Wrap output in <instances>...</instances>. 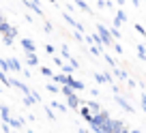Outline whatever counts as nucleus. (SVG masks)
<instances>
[{"instance_id": "obj_1", "label": "nucleus", "mask_w": 146, "mask_h": 133, "mask_svg": "<svg viewBox=\"0 0 146 133\" xmlns=\"http://www.w3.org/2000/svg\"><path fill=\"white\" fill-rule=\"evenodd\" d=\"M97 32H99L97 37L101 39V43H103V45H112V34H110V30H108V28L97 26Z\"/></svg>"}, {"instance_id": "obj_2", "label": "nucleus", "mask_w": 146, "mask_h": 133, "mask_svg": "<svg viewBox=\"0 0 146 133\" xmlns=\"http://www.w3.org/2000/svg\"><path fill=\"white\" fill-rule=\"evenodd\" d=\"M22 47L26 54H36V43L32 39H22Z\"/></svg>"}, {"instance_id": "obj_3", "label": "nucleus", "mask_w": 146, "mask_h": 133, "mask_svg": "<svg viewBox=\"0 0 146 133\" xmlns=\"http://www.w3.org/2000/svg\"><path fill=\"white\" fill-rule=\"evenodd\" d=\"M22 5L26 7L28 11H35L36 15H43V11H41V5H35V2H30V0H22Z\"/></svg>"}, {"instance_id": "obj_4", "label": "nucleus", "mask_w": 146, "mask_h": 133, "mask_svg": "<svg viewBox=\"0 0 146 133\" xmlns=\"http://www.w3.org/2000/svg\"><path fill=\"white\" fill-rule=\"evenodd\" d=\"M67 105L73 107V110H78V107H80V97H78V92H73L71 97H67Z\"/></svg>"}, {"instance_id": "obj_5", "label": "nucleus", "mask_w": 146, "mask_h": 133, "mask_svg": "<svg viewBox=\"0 0 146 133\" xmlns=\"http://www.w3.org/2000/svg\"><path fill=\"white\" fill-rule=\"evenodd\" d=\"M9 86H15V88H19V90H22L24 95H28V92H30V88H28L26 84H22L19 79H9Z\"/></svg>"}, {"instance_id": "obj_6", "label": "nucleus", "mask_w": 146, "mask_h": 133, "mask_svg": "<svg viewBox=\"0 0 146 133\" xmlns=\"http://www.w3.org/2000/svg\"><path fill=\"white\" fill-rule=\"evenodd\" d=\"M0 116H2V120H5V124H7L9 118H11V110L7 105H0Z\"/></svg>"}, {"instance_id": "obj_7", "label": "nucleus", "mask_w": 146, "mask_h": 133, "mask_svg": "<svg viewBox=\"0 0 146 133\" xmlns=\"http://www.w3.org/2000/svg\"><path fill=\"white\" fill-rule=\"evenodd\" d=\"M9 60V67H11V71H22V62H19L17 58H7Z\"/></svg>"}, {"instance_id": "obj_8", "label": "nucleus", "mask_w": 146, "mask_h": 133, "mask_svg": "<svg viewBox=\"0 0 146 133\" xmlns=\"http://www.w3.org/2000/svg\"><path fill=\"white\" fill-rule=\"evenodd\" d=\"M7 124H11L13 129H19V127H24V120L22 118H9V122Z\"/></svg>"}, {"instance_id": "obj_9", "label": "nucleus", "mask_w": 146, "mask_h": 133, "mask_svg": "<svg viewBox=\"0 0 146 133\" xmlns=\"http://www.w3.org/2000/svg\"><path fill=\"white\" fill-rule=\"evenodd\" d=\"M35 97H32V92H28V95H24V105H35Z\"/></svg>"}, {"instance_id": "obj_10", "label": "nucleus", "mask_w": 146, "mask_h": 133, "mask_svg": "<svg viewBox=\"0 0 146 133\" xmlns=\"http://www.w3.org/2000/svg\"><path fill=\"white\" fill-rule=\"evenodd\" d=\"M36 64H39L36 54H28V67H36Z\"/></svg>"}, {"instance_id": "obj_11", "label": "nucleus", "mask_w": 146, "mask_h": 133, "mask_svg": "<svg viewBox=\"0 0 146 133\" xmlns=\"http://www.w3.org/2000/svg\"><path fill=\"white\" fill-rule=\"evenodd\" d=\"M0 71H5V73H7V71H11L9 60H7V58H0Z\"/></svg>"}, {"instance_id": "obj_12", "label": "nucleus", "mask_w": 146, "mask_h": 133, "mask_svg": "<svg viewBox=\"0 0 146 133\" xmlns=\"http://www.w3.org/2000/svg\"><path fill=\"white\" fill-rule=\"evenodd\" d=\"M9 28H11V24L7 22V19H5V22H0V34H7V32H9Z\"/></svg>"}, {"instance_id": "obj_13", "label": "nucleus", "mask_w": 146, "mask_h": 133, "mask_svg": "<svg viewBox=\"0 0 146 133\" xmlns=\"http://www.w3.org/2000/svg\"><path fill=\"white\" fill-rule=\"evenodd\" d=\"M80 114H82V116H84V118H86V120H90V116H92V112H90V110H88V107H86V105H84V107H80Z\"/></svg>"}, {"instance_id": "obj_14", "label": "nucleus", "mask_w": 146, "mask_h": 133, "mask_svg": "<svg viewBox=\"0 0 146 133\" xmlns=\"http://www.w3.org/2000/svg\"><path fill=\"white\" fill-rule=\"evenodd\" d=\"M95 79L97 82H112V77H110V75H103V73H97Z\"/></svg>"}, {"instance_id": "obj_15", "label": "nucleus", "mask_w": 146, "mask_h": 133, "mask_svg": "<svg viewBox=\"0 0 146 133\" xmlns=\"http://www.w3.org/2000/svg\"><path fill=\"white\" fill-rule=\"evenodd\" d=\"M39 71H41V75H45V77H52V75H54L50 67H39Z\"/></svg>"}, {"instance_id": "obj_16", "label": "nucleus", "mask_w": 146, "mask_h": 133, "mask_svg": "<svg viewBox=\"0 0 146 133\" xmlns=\"http://www.w3.org/2000/svg\"><path fill=\"white\" fill-rule=\"evenodd\" d=\"M62 17H64V22H67V24H71V26H75V28H78V22H75V19H73V17H71L69 13H64Z\"/></svg>"}, {"instance_id": "obj_17", "label": "nucleus", "mask_w": 146, "mask_h": 133, "mask_svg": "<svg viewBox=\"0 0 146 133\" xmlns=\"http://www.w3.org/2000/svg\"><path fill=\"white\" fill-rule=\"evenodd\" d=\"M2 41H5V45H9V47H11V45H13V41H15V39L11 37V34H2Z\"/></svg>"}, {"instance_id": "obj_18", "label": "nucleus", "mask_w": 146, "mask_h": 133, "mask_svg": "<svg viewBox=\"0 0 146 133\" xmlns=\"http://www.w3.org/2000/svg\"><path fill=\"white\" fill-rule=\"evenodd\" d=\"M86 107H88V110L92 112V114H97V112H99V105H97L95 101H88V105H86Z\"/></svg>"}, {"instance_id": "obj_19", "label": "nucleus", "mask_w": 146, "mask_h": 133, "mask_svg": "<svg viewBox=\"0 0 146 133\" xmlns=\"http://www.w3.org/2000/svg\"><path fill=\"white\" fill-rule=\"evenodd\" d=\"M52 107H54V110H60V112H67V105H62V103H58V101L52 103Z\"/></svg>"}, {"instance_id": "obj_20", "label": "nucleus", "mask_w": 146, "mask_h": 133, "mask_svg": "<svg viewBox=\"0 0 146 133\" xmlns=\"http://www.w3.org/2000/svg\"><path fill=\"white\" fill-rule=\"evenodd\" d=\"M60 69H62V73H69V75H71L73 71H75V69H73V67H71V64H62Z\"/></svg>"}, {"instance_id": "obj_21", "label": "nucleus", "mask_w": 146, "mask_h": 133, "mask_svg": "<svg viewBox=\"0 0 146 133\" xmlns=\"http://www.w3.org/2000/svg\"><path fill=\"white\" fill-rule=\"evenodd\" d=\"M60 90H62V95H64V97H71L73 92H75V90H71V88H69V86H62V88H60Z\"/></svg>"}, {"instance_id": "obj_22", "label": "nucleus", "mask_w": 146, "mask_h": 133, "mask_svg": "<svg viewBox=\"0 0 146 133\" xmlns=\"http://www.w3.org/2000/svg\"><path fill=\"white\" fill-rule=\"evenodd\" d=\"M75 5H78L80 9H84V11H90V9H88V5L84 2V0H75Z\"/></svg>"}, {"instance_id": "obj_23", "label": "nucleus", "mask_w": 146, "mask_h": 133, "mask_svg": "<svg viewBox=\"0 0 146 133\" xmlns=\"http://www.w3.org/2000/svg\"><path fill=\"white\" fill-rule=\"evenodd\" d=\"M45 114H47V118H50V120H56V116H54V112H52V107H45Z\"/></svg>"}, {"instance_id": "obj_24", "label": "nucleus", "mask_w": 146, "mask_h": 133, "mask_svg": "<svg viewBox=\"0 0 146 133\" xmlns=\"http://www.w3.org/2000/svg\"><path fill=\"white\" fill-rule=\"evenodd\" d=\"M62 56H64V58L69 60V62L73 60V58H71V54H69V47H62Z\"/></svg>"}, {"instance_id": "obj_25", "label": "nucleus", "mask_w": 146, "mask_h": 133, "mask_svg": "<svg viewBox=\"0 0 146 133\" xmlns=\"http://www.w3.org/2000/svg\"><path fill=\"white\" fill-rule=\"evenodd\" d=\"M0 82L9 86V77H7V75H5V71H0Z\"/></svg>"}, {"instance_id": "obj_26", "label": "nucleus", "mask_w": 146, "mask_h": 133, "mask_svg": "<svg viewBox=\"0 0 146 133\" xmlns=\"http://www.w3.org/2000/svg\"><path fill=\"white\" fill-rule=\"evenodd\" d=\"M45 88H47V90H50V92H58V90H60V88H58V86H54V84H47Z\"/></svg>"}, {"instance_id": "obj_27", "label": "nucleus", "mask_w": 146, "mask_h": 133, "mask_svg": "<svg viewBox=\"0 0 146 133\" xmlns=\"http://www.w3.org/2000/svg\"><path fill=\"white\" fill-rule=\"evenodd\" d=\"M45 52H47V54H54L56 50H54V45H45Z\"/></svg>"}, {"instance_id": "obj_28", "label": "nucleus", "mask_w": 146, "mask_h": 133, "mask_svg": "<svg viewBox=\"0 0 146 133\" xmlns=\"http://www.w3.org/2000/svg\"><path fill=\"white\" fill-rule=\"evenodd\" d=\"M90 52H92V54H101V50H99L97 45H92V47H90Z\"/></svg>"}, {"instance_id": "obj_29", "label": "nucleus", "mask_w": 146, "mask_h": 133, "mask_svg": "<svg viewBox=\"0 0 146 133\" xmlns=\"http://www.w3.org/2000/svg\"><path fill=\"white\" fill-rule=\"evenodd\" d=\"M45 30H47V32H52V30H54V26H52L50 22H45Z\"/></svg>"}, {"instance_id": "obj_30", "label": "nucleus", "mask_w": 146, "mask_h": 133, "mask_svg": "<svg viewBox=\"0 0 146 133\" xmlns=\"http://www.w3.org/2000/svg\"><path fill=\"white\" fill-rule=\"evenodd\" d=\"M2 133H11V129H9V124H2Z\"/></svg>"}, {"instance_id": "obj_31", "label": "nucleus", "mask_w": 146, "mask_h": 133, "mask_svg": "<svg viewBox=\"0 0 146 133\" xmlns=\"http://www.w3.org/2000/svg\"><path fill=\"white\" fill-rule=\"evenodd\" d=\"M0 22H5V15H2V13H0Z\"/></svg>"}, {"instance_id": "obj_32", "label": "nucleus", "mask_w": 146, "mask_h": 133, "mask_svg": "<svg viewBox=\"0 0 146 133\" xmlns=\"http://www.w3.org/2000/svg\"><path fill=\"white\" fill-rule=\"evenodd\" d=\"M47 2H52V5H56V0H47Z\"/></svg>"}, {"instance_id": "obj_33", "label": "nucleus", "mask_w": 146, "mask_h": 133, "mask_svg": "<svg viewBox=\"0 0 146 133\" xmlns=\"http://www.w3.org/2000/svg\"><path fill=\"white\" fill-rule=\"evenodd\" d=\"M80 133H88V131H84V129H80Z\"/></svg>"}, {"instance_id": "obj_34", "label": "nucleus", "mask_w": 146, "mask_h": 133, "mask_svg": "<svg viewBox=\"0 0 146 133\" xmlns=\"http://www.w3.org/2000/svg\"><path fill=\"white\" fill-rule=\"evenodd\" d=\"M0 90H2V84H0Z\"/></svg>"}]
</instances>
